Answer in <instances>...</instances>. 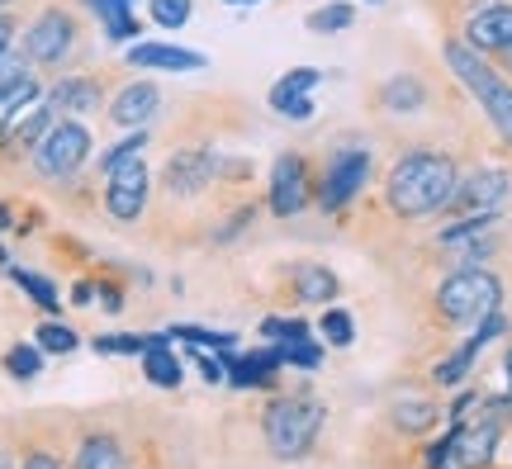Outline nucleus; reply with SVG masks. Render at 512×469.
Wrapping results in <instances>:
<instances>
[{
	"instance_id": "38",
	"label": "nucleus",
	"mask_w": 512,
	"mask_h": 469,
	"mask_svg": "<svg viewBox=\"0 0 512 469\" xmlns=\"http://www.w3.org/2000/svg\"><path fill=\"white\" fill-rule=\"evenodd\" d=\"M91 346L100 351V356H143L147 337H119V332H100Z\"/></svg>"
},
{
	"instance_id": "10",
	"label": "nucleus",
	"mask_w": 512,
	"mask_h": 469,
	"mask_svg": "<svg viewBox=\"0 0 512 469\" xmlns=\"http://www.w3.org/2000/svg\"><path fill=\"white\" fill-rule=\"evenodd\" d=\"M313 185H318V166L304 152H280L266 176V209L275 218H299L313 204Z\"/></svg>"
},
{
	"instance_id": "7",
	"label": "nucleus",
	"mask_w": 512,
	"mask_h": 469,
	"mask_svg": "<svg viewBox=\"0 0 512 469\" xmlns=\"http://www.w3.org/2000/svg\"><path fill=\"white\" fill-rule=\"evenodd\" d=\"M95 152V133L81 119H57L43 143L29 152V171H34L38 185H53V190H67V185L81 181V171Z\"/></svg>"
},
{
	"instance_id": "27",
	"label": "nucleus",
	"mask_w": 512,
	"mask_h": 469,
	"mask_svg": "<svg viewBox=\"0 0 512 469\" xmlns=\"http://www.w3.org/2000/svg\"><path fill=\"white\" fill-rule=\"evenodd\" d=\"M166 337H171V342L195 346V351H223V356L238 351V332H209V327H200V323H171L166 327Z\"/></svg>"
},
{
	"instance_id": "25",
	"label": "nucleus",
	"mask_w": 512,
	"mask_h": 469,
	"mask_svg": "<svg viewBox=\"0 0 512 469\" xmlns=\"http://www.w3.org/2000/svg\"><path fill=\"white\" fill-rule=\"evenodd\" d=\"M38 100H43V76L38 72L19 76V81H10V86H0V138H5L10 124H15L29 105H38Z\"/></svg>"
},
{
	"instance_id": "24",
	"label": "nucleus",
	"mask_w": 512,
	"mask_h": 469,
	"mask_svg": "<svg viewBox=\"0 0 512 469\" xmlns=\"http://www.w3.org/2000/svg\"><path fill=\"white\" fill-rule=\"evenodd\" d=\"M147 147H152V128H128L124 138H114L100 157H95V176L105 181L110 171H119V166H128V162H143L147 157Z\"/></svg>"
},
{
	"instance_id": "50",
	"label": "nucleus",
	"mask_w": 512,
	"mask_h": 469,
	"mask_svg": "<svg viewBox=\"0 0 512 469\" xmlns=\"http://www.w3.org/2000/svg\"><path fill=\"white\" fill-rule=\"evenodd\" d=\"M503 375H508V389H512V346L503 351Z\"/></svg>"
},
{
	"instance_id": "40",
	"label": "nucleus",
	"mask_w": 512,
	"mask_h": 469,
	"mask_svg": "<svg viewBox=\"0 0 512 469\" xmlns=\"http://www.w3.org/2000/svg\"><path fill=\"white\" fill-rule=\"evenodd\" d=\"M19 469H62V455H57L53 446H24Z\"/></svg>"
},
{
	"instance_id": "1",
	"label": "nucleus",
	"mask_w": 512,
	"mask_h": 469,
	"mask_svg": "<svg viewBox=\"0 0 512 469\" xmlns=\"http://www.w3.org/2000/svg\"><path fill=\"white\" fill-rule=\"evenodd\" d=\"M460 176H465V166H460L456 152H446V147H403L384 171L380 209L394 223L441 218L456 199Z\"/></svg>"
},
{
	"instance_id": "47",
	"label": "nucleus",
	"mask_w": 512,
	"mask_h": 469,
	"mask_svg": "<svg viewBox=\"0 0 512 469\" xmlns=\"http://www.w3.org/2000/svg\"><path fill=\"white\" fill-rule=\"evenodd\" d=\"M91 15H105V10H119V5H133V0H81Z\"/></svg>"
},
{
	"instance_id": "43",
	"label": "nucleus",
	"mask_w": 512,
	"mask_h": 469,
	"mask_svg": "<svg viewBox=\"0 0 512 469\" xmlns=\"http://www.w3.org/2000/svg\"><path fill=\"white\" fill-rule=\"evenodd\" d=\"M475 403H479V394H475V389H465V394H456V403L446 408V417H451V422H470Z\"/></svg>"
},
{
	"instance_id": "42",
	"label": "nucleus",
	"mask_w": 512,
	"mask_h": 469,
	"mask_svg": "<svg viewBox=\"0 0 512 469\" xmlns=\"http://www.w3.org/2000/svg\"><path fill=\"white\" fill-rule=\"evenodd\" d=\"M19 34H24V10H10V15H0V53L19 48Z\"/></svg>"
},
{
	"instance_id": "29",
	"label": "nucleus",
	"mask_w": 512,
	"mask_h": 469,
	"mask_svg": "<svg viewBox=\"0 0 512 469\" xmlns=\"http://www.w3.org/2000/svg\"><path fill=\"white\" fill-rule=\"evenodd\" d=\"M475 361H479V351L470 342H460L451 356H441V361L432 365V384H437V389H460V384L470 379V370H475Z\"/></svg>"
},
{
	"instance_id": "18",
	"label": "nucleus",
	"mask_w": 512,
	"mask_h": 469,
	"mask_svg": "<svg viewBox=\"0 0 512 469\" xmlns=\"http://www.w3.org/2000/svg\"><path fill=\"white\" fill-rule=\"evenodd\" d=\"M128 67H147V72H200L209 67V57L181 43H128Z\"/></svg>"
},
{
	"instance_id": "44",
	"label": "nucleus",
	"mask_w": 512,
	"mask_h": 469,
	"mask_svg": "<svg viewBox=\"0 0 512 469\" xmlns=\"http://www.w3.org/2000/svg\"><path fill=\"white\" fill-rule=\"evenodd\" d=\"M95 299H100V280H76L72 285V304H95Z\"/></svg>"
},
{
	"instance_id": "14",
	"label": "nucleus",
	"mask_w": 512,
	"mask_h": 469,
	"mask_svg": "<svg viewBox=\"0 0 512 469\" xmlns=\"http://www.w3.org/2000/svg\"><path fill=\"white\" fill-rule=\"evenodd\" d=\"M43 100L53 105L57 119H86V114L110 105V91H105V76L100 72H62L53 76V86L43 91Z\"/></svg>"
},
{
	"instance_id": "46",
	"label": "nucleus",
	"mask_w": 512,
	"mask_h": 469,
	"mask_svg": "<svg viewBox=\"0 0 512 469\" xmlns=\"http://www.w3.org/2000/svg\"><path fill=\"white\" fill-rule=\"evenodd\" d=\"M15 214H19L15 199H0V233H10V228H15Z\"/></svg>"
},
{
	"instance_id": "8",
	"label": "nucleus",
	"mask_w": 512,
	"mask_h": 469,
	"mask_svg": "<svg viewBox=\"0 0 512 469\" xmlns=\"http://www.w3.org/2000/svg\"><path fill=\"white\" fill-rule=\"evenodd\" d=\"M219 181H223V152H214V147H176L166 157L162 176H157V190H162V199L190 204V199H204L209 190H219Z\"/></svg>"
},
{
	"instance_id": "17",
	"label": "nucleus",
	"mask_w": 512,
	"mask_h": 469,
	"mask_svg": "<svg viewBox=\"0 0 512 469\" xmlns=\"http://www.w3.org/2000/svg\"><path fill=\"white\" fill-rule=\"evenodd\" d=\"M498 441H503V422H494V417L479 413V422H460L451 465L456 469H489L498 455Z\"/></svg>"
},
{
	"instance_id": "35",
	"label": "nucleus",
	"mask_w": 512,
	"mask_h": 469,
	"mask_svg": "<svg viewBox=\"0 0 512 469\" xmlns=\"http://www.w3.org/2000/svg\"><path fill=\"white\" fill-rule=\"evenodd\" d=\"M195 15V0H147V19L157 29H185Z\"/></svg>"
},
{
	"instance_id": "15",
	"label": "nucleus",
	"mask_w": 512,
	"mask_h": 469,
	"mask_svg": "<svg viewBox=\"0 0 512 469\" xmlns=\"http://www.w3.org/2000/svg\"><path fill=\"white\" fill-rule=\"evenodd\" d=\"M162 114V91L152 86V81H128L119 91L110 95V105H105V119L114 128H152V119Z\"/></svg>"
},
{
	"instance_id": "23",
	"label": "nucleus",
	"mask_w": 512,
	"mask_h": 469,
	"mask_svg": "<svg viewBox=\"0 0 512 469\" xmlns=\"http://www.w3.org/2000/svg\"><path fill=\"white\" fill-rule=\"evenodd\" d=\"M437 417H441V408L432 403V398L413 394V398H394V408H389V427H394L399 436H427L432 427H437Z\"/></svg>"
},
{
	"instance_id": "13",
	"label": "nucleus",
	"mask_w": 512,
	"mask_h": 469,
	"mask_svg": "<svg viewBox=\"0 0 512 469\" xmlns=\"http://www.w3.org/2000/svg\"><path fill=\"white\" fill-rule=\"evenodd\" d=\"M512 181L503 166H470L456 185V199L441 218H470V214H498L503 199H508Z\"/></svg>"
},
{
	"instance_id": "33",
	"label": "nucleus",
	"mask_w": 512,
	"mask_h": 469,
	"mask_svg": "<svg viewBox=\"0 0 512 469\" xmlns=\"http://www.w3.org/2000/svg\"><path fill=\"white\" fill-rule=\"evenodd\" d=\"M318 337H323V346H351L356 342V318H351L347 308H337V304H328L323 308V318H318Z\"/></svg>"
},
{
	"instance_id": "9",
	"label": "nucleus",
	"mask_w": 512,
	"mask_h": 469,
	"mask_svg": "<svg viewBox=\"0 0 512 469\" xmlns=\"http://www.w3.org/2000/svg\"><path fill=\"white\" fill-rule=\"evenodd\" d=\"M451 34L465 38L484 57L512 48V0H460L451 15Z\"/></svg>"
},
{
	"instance_id": "5",
	"label": "nucleus",
	"mask_w": 512,
	"mask_h": 469,
	"mask_svg": "<svg viewBox=\"0 0 512 469\" xmlns=\"http://www.w3.org/2000/svg\"><path fill=\"white\" fill-rule=\"evenodd\" d=\"M328 422V408L309 394H285L266 403V417H261V436H266V451L275 460H304L313 451V441Z\"/></svg>"
},
{
	"instance_id": "28",
	"label": "nucleus",
	"mask_w": 512,
	"mask_h": 469,
	"mask_svg": "<svg viewBox=\"0 0 512 469\" xmlns=\"http://www.w3.org/2000/svg\"><path fill=\"white\" fill-rule=\"evenodd\" d=\"M10 280H15V285L24 289V294H29V299L48 313V318H57V313H62V289H57L48 275L29 271V266H10Z\"/></svg>"
},
{
	"instance_id": "22",
	"label": "nucleus",
	"mask_w": 512,
	"mask_h": 469,
	"mask_svg": "<svg viewBox=\"0 0 512 469\" xmlns=\"http://www.w3.org/2000/svg\"><path fill=\"white\" fill-rule=\"evenodd\" d=\"M72 469H133V460H128L124 441L114 432H86L76 441Z\"/></svg>"
},
{
	"instance_id": "34",
	"label": "nucleus",
	"mask_w": 512,
	"mask_h": 469,
	"mask_svg": "<svg viewBox=\"0 0 512 469\" xmlns=\"http://www.w3.org/2000/svg\"><path fill=\"white\" fill-rule=\"evenodd\" d=\"M100 19V29H105V38L110 43H138V34H143V24H138V15H133V5H119V10H105Z\"/></svg>"
},
{
	"instance_id": "3",
	"label": "nucleus",
	"mask_w": 512,
	"mask_h": 469,
	"mask_svg": "<svg viewBox=\"0 0 512 469\" xmlns=\"http://www.w3.org/2000/svg\"><path fill=\"white\" fill-rule=\"evenodd\" d=\"M19 53L29 57V67L38 76L76 72V62L86 57V19L76 15V5H67V0H43L38 10L24 15Z\"/></svg>"
},
{
	"instance_id": "53",
	"label": "nucleus",
	"mask_w": 512,
	"mask_h": 469,
	"mask_svg": "<svg viewBox=\"0 0 512 469\" xmlns=\"http://www.w3.org/2000/svg\"><path fill=\"white\" fill-rule=\"evenodd\" d=\"M5 261H10V252H5V247H0V266H5Z\"/></svg>"
},
{
	"instance_id": "16",
	"label": "nucleus",
	"mask_w": 512,
	"mask_h": 469,
	"mask_svg": "<svg viewBox=\"0 0 512 469\" xmlns=\"http://www.w3.org/2000/svg\"><path fill=\"white\" fill-rule=\"evenodd\" d=\"M57 124V114L48 100H38V105H29L24 114H19L15 124H10V133L0 138V162L15 166V162H29V152H34L38 143H43V133Z\"/></svg>"
},
{
	"instance_id": "54",
	"label": "nucleus",
	"mask_w": 512,
	"mask_h": 469,
	"mask_svg": "<svg viewBox=\"0 0 512 469\" xmlns=\"http://www.w3.org/2000/svg\"><path fill=\"white\" fill-rule=\"evenodd\" d=\"M366 5H380V0H366Z\"/></svg>"
},
{
	"instance_id": "30",
	"label": "nucleus",
	"mask_w": 512,
	"mask_h": 469,
	"mask_svg": "<svg viewBox=\"0 0 512 469\" xmlns=\"http://www.w3.org/2000/svg\"><path fill=\"white\" fill-rule=\"evenodd\" d=\"M351 24H356V5H351V0H328V5H318V10L304 15V29H309V34H342Z\"/></svg>"
},
{
	"instance_id": "32",
	"label": "nucleus",
	"mask_w": 512,
	"mask_h": 469,
	"mask_svg": "<svg viewBox=\"0 0 512 469\" xmlns=\"http://www.w3.org/2000/svg\"><path fill=\"white\" fill-rule=\"evenodd\" d=\"M0 365H5V375L10 379L29 384V379H38V370H43V346L38 342H15L5 356H0Z\"/></svg>"
},
{
	"instance_id": "45",
	"label": "nucleus",
	"mask_w": 512,
	"mask_h": 469,
	"mask_svg": "<svg viewBox=\"0 0 512 469\" xmlns=\"http://www.w3.org/2000/svg\"><path fill=\"white\" fill-rule=\"evenodd\" d=\"M100 304L110 308V313H119V308H124V289H119V285H105V280H100Z\"/></svg>"
},
{
	"instance_id": "4",
	"label": "nucleus",
	"mask_w": 512,
	"mask_h": 469,
	"mask_svg": "<svg viewBox=\"0 0 512 469\" xmlns=\"http://www.w3.org/2000/svg\"><path fill=\"white\" fill-rule=\"evenodd\" d=\"M432 308L446 327H475L479 318L503 308V275L489 266H456L437 280Z\"/></svg>"
},
{
	"instance_id": "6",
	"label": "nucleus",
	"mask_w": 512,
	"mask_h": 469,
	"mask_svg": "<svg viewBox=\"0 0 512 469\" xmlns=\"http://www.w3.org/2000/svg\"><path fill=\"white\" fill-rule=\"evenodd\" d=\"M375 181V152L366 143H337L318 166V185H313V204L328 218H342L366 195V185Z\"/></svg>"
},
{
	"instance_id": "49",
	"label": "nucleus",
	"mask_w": 512,
	"mask_h": 469,
	"mask_svg": "<svg viewBox=\"0 0 512 469\" xmlns=\"http://www.w3.org/2000/svg\"><path fill=\"white\" fill-rule=\"evenodd\" d=\"M494 62H498V72H503V76H512V48H508V53H498Z\"/></svg>"
},
{
	"instance_id": "26",
	"label": "nucleus",
	"mask_w": 512,
	"mask_h": 469,
	"mask_svg": "<svg viewBox=\"0 0 512 469\" xmlns=\"http://www.w3.org/2000/svg\"><path fill=\"white\" fill-rule=\"evenodd\" d=\"M323 81V72L318 67H294V72H285L280 81L271 86V95H266V105L275 109V114H285V109L294 105V100H304V95H313V86Z\"/></svg>"
},
{
	"instance_id": "37",
	"label": "nucleus",
	"mask_w": 512,
	"mask_h": 469,
	"mask_svg": "<svg viewBox=\"0 0 512 469\" xmlns=\"http://www.w3.org/2000/svg\"><path fill=\"white\" fill-rule=\"evenodd\" d=\"M261 337H266V342H299V337H313V327L304 323V318H261Z\"/></svg>"
},
{
	"instance_id": "52",
	"label": "nucleus",
	"mask_w": 512,
	"mask_h": 469,
	"mask_svg": "<svg viewBox=\"0 0 512 469\" xmlns=\"http://www.w3.org/2000/svg\"><path fill=\"white\" fill-rule=\"evenodd\" d=\"M223 5H233V10H247V5H261V0H223Z\"/></svg>"
},
{
	"instance_id": "39",
	"label": "nucleus",
	"mask_w": 512,
	"mask_h": 469,
	"mask_svg": "<svg viewBox=\"0 0 512 469\" xmlns=\"http://www.w3.org/2000/svg\"><path fill=\"white\" fill-rule=\"evenodd\" d=\"M252 223H256V204L247 199V204H238V209L228 214V223H219V228H214V242H233V237H242Z\"/></svg>"
},
{
	"instance_id": "36",
	"label": "nucleus",
	"mask_w": 512,
	"mask_h": 469,
	"mask_svg": "<svg viewBox=\"0 0 512 469\" xmlns=\"http://www.w3.org/2000/svg\"><path fill=\"white\" fill-rule=\"evenodd\" d=\"M280 361H285V370H290V365H294V370H318V365H323V342H313V337L280 342Z\"/></svg>"
},
{
	"instance_id": "19",
	"label": "nucleus",
	"mask_w": 512,
	"mask_h": 469,
	"mask_svg": "<svg viewBox=\"0 0 512 469\" xmlns=\"http://www.w3.org/2000/svg\"><path fill=\"white\" fill-rule=\"evenodd\" d=\"M285 285H290V294L299 299V304H337V294H342V280L323 266V261H299V266H290L285 271Z\"/></svg>"
},
{
	"instance_id": "31",
	"label": "nucleus",
	"mask_w": 512,
	"mask_h": 469,
	"mask_svg": "<svg viewBox=\"0 0 512 469\" xmlns=\"http://www.w3.org/2000/svg\"><path fill=\"white\" fill-rule=\"evenodd\" d=\"M34 342L43 346V356H72L76 346H81V337H76L72 323H62V318H43V323L34 327Z\"/></svg>"
},
{
	"instance_id": "51",
	"label": "nucleus",
	"mask_w": 512,
	"mask_h": 469,
	"mask_svg": "<svg viewBox=\"0 0 512 469\" xmlns=\"http://www.w3.org/2000/svg\"><path fill=\"white\" fill-rule=\"evenodd\" d=\"M10 10H24V0H0V15H10Z\"/></svg>"
},
{
	"instance_id": "2",
	"label": "nucleus",
	"mask_w": 512,
	"mask_h": 469,
	"mask_svg": "<svg viewBox=\"0 0 512 469\" xmlns=\"http://www.w3.org/2000/svg\"><path fill=\"white\" fill-rule=\"evenodd\" d=\"M441 67H446V76L479 105L484 124L494 133V143L503 147V152H512V76H503L494 57H484L479 48H470V43L456 34L441 38Z\"/></svg>"
},
{
	"instance_id": "12",
	"label": "nucleus",
	"mask_w": 512,
	"mask_h": 469,
	"mask_svg": "<svg viewBox=\"0 0 512 469\" xmlns=\"http://www.w3.org/2000/svg\"><path fill=\"white\" fill-rule=\"evenodd\" d=\"M432 105H437V86L427 72H413V67L389 72L370 91V109L384 119H422V114H432Z\"/></svg>"
},
{
	"instance_id": "11",
	"label": "nucleus",
	"mask_w": 512,
	"mask_h": 469,
	"mask_svg": "<svg viewBox=\"0 0 512 469\" xmlns=\"http://www.w3.org/2000/svg\"><path fill=\"white\" fill-rule=\"evenodd\" d=\"M147 204H152V171H147V157L143 162H128L119 171H110L100 181V209L110 223L119 228H133L147 218Z\"/></svg>"
},
{
	"instance_id": "21",
	"label": "nucleus",
	"mask_w": 512,
	"mask_h": 469,
	"mask_svg": "<svg viewBox=\"0 0 512 469\" xmlns=\"http://www.w3.org/2000/svg\"><path fill=\"white\" fill-rule=\"evenodd\" d=\"M280 370H285V361H280V346L247 351V356H233V361H228V384H238V389H271Z\"/></svg>"
},
{
	"instance_id": "41",
	"label": "nucleus",
	"mask_w": 512,
	"mask_h": 469,
	"mask_svg": "<svg viewBox=\"0 0 512 469\" xmlns=\"http://www.w3.org/2000/svg\"><path fill=\"white\" fill-rule=\"evenodd\" d=\"M34 67H29V57L19 53V48H10V53H0V86H10V81H19V76H29Z\"/></svg>"
},
{
	"instance_id": "48",
	"label": "nucleus",
	"mask_w": 512,
	"mask_h": 469,
	"mask_svg": "<svg viewBox=\"0 0 512 469\" xmlns=\"http://www.w3.org/2000/svg\"><path fill=\"white\" fill-rule=\"evenodd\" d=\"M0 469H19V460H15V451H10V446H0Z\"/></svg>"
},
{
	"instance_id": "20",
	"label": "nucleus",
	"mask_w": 512,
	"mask_h": 469,
	"mask_svg": "<svg viewBox=\"0 0 512 469\" xmlns=\"http://www.w3.org/2000/svg\"><path fill=\"white\" fill-rule=\"evenodd\" d=\"M143 375H147V384H157V389H181L185 384V361L171 351V337H166V332H152V337H147Z\"/></svg>"
}]
</instances>
